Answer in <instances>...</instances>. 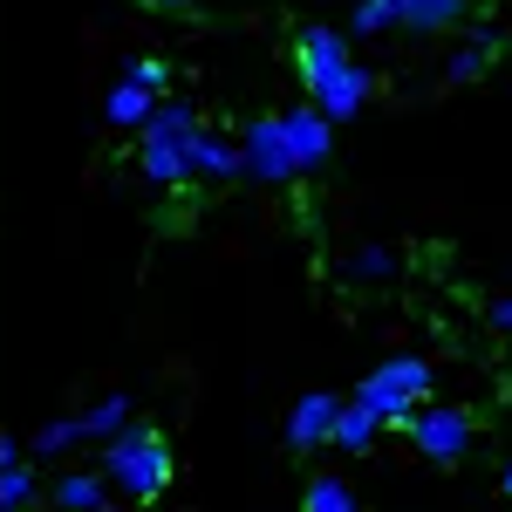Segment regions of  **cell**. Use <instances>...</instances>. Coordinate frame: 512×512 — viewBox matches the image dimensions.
<instances>
[{
  "label": "cell",
  "mask_w": 512,
  "mask_h": 512,
  "mask_svg": "<svg viewBox=\"0 0 512 512\" xmlns=\"http://www.w3.org/2000/svg\"><path fill=\"white\" fill-rule=\"evenodd\" d=\"M335 410H342V396H328V390L301 396V403L287 410V444H294V451H321V444L335 437Z\"/></svg>",
  "instance_id": "cell-9"
},
{
  "label": "cell",
  "mask_w": 512,
  "mask_h": 512,
  "mask_svg": "<svg viewBox=\"0 0 512 512\" xmlns=\"http://www.w3.org/2000/svg\"><path fill=\"white\" fill-rule=\"evenodd\" d=\"M383 28H396V0H355L349 35H383Z\"/></svg>",
  "instance_id": "cell-20"
},
{
  "label": "cell",
  "mask_w": 512,
  "mask_h": 512,
  "mask_svg": "<svg viewBox=\"0 0 512 512\" xmlns=\"http://www.w3.org/2000/svg\"><path fill=\"white\" fill-rule=\"evenodd\" d=\"M76 444H89L82 437V417H48L35 437H28V458H41V465H55V458H69Z\"/></svg>",
  "instance_id": "cell-13"
},
{
  "label": "cell",
  "mask_w": 512,
  "mask_h": 512,
  "mask_svg": "<svg viewBox=\"0 0 512 512\" xmlns=\"http://www.w3.org/2000/svg\"><path fill=\"white\" fill-rule=\"evenodd\" d=\"M342 274H349V280H390L396 274V253H390V246H355Z\"/></svg>",
  "instance_id": "cell-18"
},
{
  "label": "cell",
  "mask_w": 512,
  "mask_h": 512,
  "mask_svg": "<svg viewBox=\"0 0 512 512\" xmlns=\"http://www.w3.org/2000/svg\"><path fill=\"white\" fill-rule=\"evenodd\" d=\"M96 512H117V506H96Z\"/></svg>",
  "instance_id": "cell-24"
},
{
  "label": "cell",
  "mask_w": 512,
  "mask_h": 512,
  "mask_svg": "<svg viewBox=\"0 0 512 512\" xmlns=\"http://www.w3.org/2000/svg\"><path fill=\"white\" fill-rule=\"evenodd\" d=\"M301 512H355V492L342 485V478H315L308 499H301Z\"/></svg>",
  "instance_id": "cell-19"
},
{
  "label": "cell",
  "mask_w": 512,
  "mask_h": 512,
  "mask_svg": "<svg viewBox=\"0 0 512 512\" xmlns=\"http://www.w3.org/2000/svg\"><path fill=\"white\" fill-rule=\"evenodd\" d=\"M280 137H287V158H294V171H321V164H328V151H335V123L321 117L315 103L287 110V117H280Z\"/></svg>",
  "instance_id": "cell-8"
},
{
  "label": "cell",
  "mask_w": 512,
  "mask_h": 512,
  "mask_svg": "<svg viewBox=\"0 0 512 512\" xmlns=\"http://www.w3.org/2000/svg\"><path fill=\"white\" fill-rule=\"evenodd\" d=\"M403 431L417 437V451H424L431 465H458V458L472 451V417L451 410V403H417Z\"/></svg>",
  "instance_id": "cell-5"
},
{
  "label": "cell",
  "mask_w": 512,
  "mask_h": 512,
  "mask_svg": "<svg viewBox=\"0 0 512 512\" xmlns=\"http://www.w3.org/2000/svg\"><path fill=\"white\" fill-rule=\"evenodd\" d=\"M55 506H62V512H96V506H110V478H103V472H69V478H55Z\"/></svg>",
  "instance_id": "cell-14"
},
{
  "label": "cell",
  "mask_w": 512,
  "mask_h": 512,
  "mask_svg": "<svg viewBox=\"0 0 512 512\" xmlns=\"http://www.w3.org/2000/svg\"><path fill=\"white\" fill-rule=\"evenodd\" d=\"M103 478L130 492V499H158L164 485H171V451H164V431L151 424H123V431L103 437Z\"/></svg>",
  "instance_id": "cell-2"
},
{
  "label": "cell",
  "mask_w": 512,
  "mask_h": 512,
  "mask_svg": "<svg viewBox=\"0 0 512 512\" xmlns=\"http://www.w3.org/2000/svg\"><path fill=\"white\" fill-rule=\"evenodd\" d=\"M506 499H512V465H506Z\"/></svg>",
  "instance_id": "cell-23"
},
{
  "label": "cell",
  "mask_w": 512,
  "mask_h": 512,
  "mask_svg": "<svg viewBox=\"0 0 512 512\" xmlns=\"http://www.w3.org/2000/svg\"><path fill=\"white\" fill-rule=\"evenodd\" d=\"M472 0H396V28H417V35H437V28H458Z\"/></svg>",
  "instance_id": "cell-11"
},
{
  "label": "cell",
  "mask_w": 512,
  "mask_h": 512,
  "mask_svg": "<svg viewBox=\"0 0 512 512\" xmlns=\"http://www.w3.org/2000/svg\"><path fill=\"white\" fill-rule=\"evenodd\" d=\"M28 499H35V472H28V458L0 465V512H28Z\"/></svg>",
  "instance_id": "cell-17"
},
{
  "label": "cell",
  "mask_w": 512,
  "mask_h": 512,
  "mask_svg": "<svg viewBox=\"0 0 512 512\" xmlns=\"http://www.w3.org/2000/svg\"><path fill=\"white\" fill-rule=\"evenodd\" d=\"M492 55H499V35H492V28H478V35L444 62V82H478L485 69H492Z\"/></svg>",
  "instance_id": "cell-15"
},
{
  "label": "cell",
  "mask_w": 512,
  "mask_h": 512,
  "mask_svg": "<svg viewBox=\"0 0 512 512\" xmlns=\"http://www.w3.org/2000/svg\"><path fill=\"white\" fill-rule=\"evenodd\" d=\"M144 7H158V14H185L192 0H144Z\"/></svg>",
  "instance_id": "cell-22"
},
{
  "label": "cell",
  "mask_w": 512,
  "mask_h": 512,
  "mask_svg": "<svg viewBox=\"0 0 512 512\" xmlns=\"http://www.w3.org/2000/svg\"><path fill=\"white\" fill-rule=\"evenodd\" d=\"M192 178H246V158H239V144L212 137V130H198V137H192Z\"/></svg>",
  "instance_id": "cell-10"
},
{
  "label": "cell",
  "mask_w": 512,
  "mask_h": 512,
  "mask_svg": "<svg viewBox=\"0 0 512 512\" xmlns=\"http://www.w3.org/2000/svg\"><path fill=\"white\" fill-rule=\"evenodd\" d=\"M123 424H130V396H103V403L82 410V437H89V444H103V437L123 431Z\"/></svg>",
  "instance_id": "cell-16"
},
{
  "label": "cell",
  "mask_w": 512,
  "mask_h": 512,
  "mask_svg": "<svg viewBox=\"0 0 512 512\" xmlns=\"http://www.w3.org/2000/svg\"><path fill=\"white\" fill-rule=\"evenodd\" d=\"M239 158H246V178H253V185H287V178H301V171H294V158H287L280 117L246 123V137H239Z\"/></svg>",
  "instance_id": "cell-7"
},
{
  "label": "cell",
  "mask_w": 512,
  "mask_h": 512,
  "mask_svg": "<svg viewBox=\"0 0 512 512\" xmlns=\"http://www.w3.org/2000/svg\"><path fill=\"white\" fill-rule=\"evenodd\" d=\"M492 328H499V335H512V294H506V301H492Z\"/></svg>",
  "instance_id": "cell-21"
},
{
  "label": "cell",
  "mask_w": 512,
  "mask_h": 512,
  "mask_svg": "<svg viewBox=\"0 0 512 512\" xmlns=\"http://www.w3.org/2000/svg\"><path fill=\"white\" fill-rule=\"evenodd\" d=\"M158 96H164V69L158 62H130L117 76V89H110V103H103V117L117 130H144V117L158 110Z\"/></svg>",
  "instance_id": "cell-6"
},
{
  "label": "cell",
  "mask_w": 512,
  "mask_h": 512,
  "mask_svg": "<svg viewBox=\"0 0 512 512\" xmlns=\"http://www.w3.org/2000/svg\"><path fill=\"white\" fill-rule=\"evenodd\" d=\"M294 55H301V82H308V103H315L328 123H349L362 103H369V69L349 55V35L342 28H301L294 35Z\"/></svg>",
  "instance_id": "cell-1"
},
{
  "label": "cell",
  "mask_w": 512,
  "mask_h": 512,
  "mask_svg": "<svg viewBox=\"0 0 512 512\" xmlns=\"http://www.w3.org/2000/svg\"><path fill=\"white\" fill-rule=\"evenodd\" d=\"M192 137H198V117L192 103H164L144 117V144H137V171L151 178V185H192Z\"/></svg>",
  "instance_id": "cell-3"
},
{
  "label": "cell",
  "mask_w": 512,
  "mask_h": 512,
  "mask_svg": "<svg viewBox=\"0 0 512 512\" xmlns=\"http://www.w3.org/2000/svg\"><path fill=\"white\" fill-rule=\"evenodd\" d=\"M376 431H383V417H376L369 403H355V396H349V403L335 410V437H328V444H335V451H369Z\"/></svg>",
  "instance_id": "cell-12"
},
{
  "label": "cell",
  "mask_w": 512,
  "mask_h": 512,
  "mask_svg": "<svg viewBox=\"0 0 512 512\" xmlns=\"http://www.w3.org/2000/svg\"><path fill=\"white\" fill-rule=\"evenodd\" d=\"M431 396V362H417V355H390L383 369H369L362 383H355V403H369L383 424H410V410Z\"/></svg>",
  "instance_id": "cell-4"
}]
</instances>
